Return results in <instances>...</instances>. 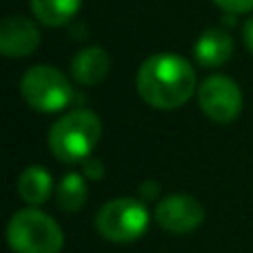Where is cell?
Masks as SVG:
<instances>
[{"label": "cell", "mask_w": 253, "mask_h": 253, "mask_svg": "<svg viewBox=\"0 0 253 253\" xmlns=\"http://www.w3.org/2000/svg\"><path fill=\"white\" fill-rule=\"evenodd\" d=\"M227 13H247L253 9V0H213Z\"/></svg>", "instance_id": "5bb4252c"}, {"label": "cell", "mask_w": 253, "mask_h": 253, "mask_svg": "<svg viewBox=\"0 0 253 253\" xmlns=\"http://www.w3.org/2000/svg\"><path fill=\"white\" fill-rule=\"evenodd\" d=\"M140 193H142V198L151 200V198H156V193H158V184L156 182H144L142 187H140Z\"/></svg>", "instance_id": "e0dca14e"}, {"label": "cell", "mask_w": 253, "mask_h": 253, "mask_svg": "<svg viewBox=\"0 0 253 253\" xmlns=\"http://www.w3.org/2000/svg\"><path fill=\"white\" fill-rule=\"evenodd\" d=\"M156 222L169 233H191L205 222V209L193 196L173 193L158 202Z\"/></svg>", "instance_id": "52a82bcc"}, {"label": "cell", "mask_w": 253, "mask_h": 253, "mask_svg": "<svg viewBox=\"0 0 253 253\" xmlns=\"http://www.w3.org/2000/svg\"><path fill=\"white\" fill-rule=\"evenodd\" d=\"M83 0H31L36 20L47 27H62L78 13Z\"/></svg>", "instance_id": "7c38bea8"}, {"label": "cell", "mask_w": 253, "mask_h": 253, "mask_svg": "<svg viewBox=\"0 0 253 253\" xmlns=\"http://www.w3.org/2000/svg\"><path fill=\"white\" fill-rule=\"evenodd\" d=\"M53 191V180L44 167H27L18 178V193L29 207H40L49 200Z\"/></svg>", "instance_id": "8fae6325"}, {"label": "cell", "mask_w": 253, "mask_h": 253, "mask_svg": "<svg viewBox=\"0 0 253 253\" xmlns=\"http://www.w3.org/2000/svg\"><path fill=\"white\" fill-rule=\"evenodd\" d=\"M193 56L202 67H222L233 56V38L224 29H207L193 44Z\"/></svg>", "instance_id": "30bf717a"}, {"label": "cell", "mask_w": 253, "mask_h": 253, "mask_svg": "<svg viewBox=\"0 0 253 253\" xmlns=\"http://www.w3.org/2000/svg\"><path fill=\"white\" fill-rule=\"evenodd\" d=\"M56 202L67 213L83 209L84 202H87V180H84V175L74 173V171L67 173L56 189Z\"/></svg>", "instance_id": "4fadbf2b"}, {"label": "cell", "mask_w": 253, "mask_h": 253, "mask_svg": "<svg viewBox=\"0 0 253 253\" xmlns=\"http://www.w3.org/2000/svg\"><path fill=\"white\" fill-rule=\"evenodd\" d=\"M242 36H245L247 49L253 53V18H249V20L245 22V27H242Z\"/></svg>", "instance_id": "2e32d148"}, {"label": "cell", "mask_w": 253, "mask_h": 253, "mask_svg": "<svg viewBox=\"0 0 253 253\" xmlns=\"http://www.w3.org/2000/svg\"><path fill=\"white\" fill-rule=\"evenodd\" d=\"M40 31L27 16H7L0 22V51L7 58H25L38 49Z\"/></svg>", "instance_id": "ba28073f"}, {"label": "cell", "mask_w": 253, "mask_h": 253, "mask_svg": "<svg viewBox=\"0 0 253 253\" xmlns=\"http://www.w3.org/2000/svg\"><path fill=\"white\" fill-rule=\"evenodd\" d=\"M111 67L109 53L102 47H84L71 58V76L83 87H96L107 78Z\"/></svg>", "instance_id": "9c48e42d"}, {"label": "cell", "mask_w": 253, "mask_h": 253, "mask_svg": "<svg viewBox=\"0 0 253 253\" xmlns=\"http://www.w3.org/2000/svg\"><path fill=\"white\" fill-rule=\"evenodd\" d=\"M83 175L89 180H102V175H105V165H102V160H98V158H87V160L83 162Z\"/></svg>", "instance_id": "9a60e30c"}, {"label": "cell", "mask_w": 253, "mask_h": 253, "mask_svg": "<svg viewBox=\"0 0 253 253\" xmlns=\"http://www.w3.org/2000/svg\"><path fill=\"white\" fill-rule=\"evenodd\" d=\"M135 89L138 96L153 109H178L196 93V69L182 56L156 53L140 65Z\"/></svg>", "instance_id": "6da1fadb"}, {"label": "cell", "mask_w": 253, "mask_h": 253, "mask_svg": "<svg viewBox=\"0 0 253 253\" xmlns=\"http://www.w3.org/2000/svg\"><path fill=\"white\" fill-rule=\"evenodd\" d=\"M7 242L13 253H58L65 236L51 215L29 207L11 215L7 224Z\"/></svg>", "instance_id": "3957f363"}, {"label": "cell", "mask_w": 253, "mask_h": 253, "mask_svg": "<svg viewBox=\"0 0 253 253\" xmlns=\"http://www.w3.org/2000/svg\"><path fill=\"white\" fill-rule=\"evenodd\" d=\"M102 135V123L93 111L76 109L62 116L49 129V151L60 162H84L91 158L98 140Z\"/></svg>", "instance_id": "7a4b0ae2"}, {"label": "cell", "mask_w": 253, "mask_h": 253, "mask_svg": "<svg viewBox=\"0 0 253 253\" xmlns=\"http://www.w3.org/2000/svg\"><path fill=\"white\" fill-rule=\"evenodd\" d=\"M96 229L111 242H133L149 229V211L135 198H116L100 207Z\"/></svg>", "instance_id": "5b68a950"}, {"label": "cell", "mask_w": 253, "mask_h": 253, "mask_svg": "<svg viewBox=\"0 0 253 253\" xmlns=\"http://www.w3.org/2000/svg\"><path fill=\"white\" fill-rule=\"evenodd\" d=\"M20 93L27 105L40 114L62 111L74 98L69 78L49 65H36L27 69L20 80Z\"/></svg>", "instance_id": "277c9868"}, {"label": "cell", "mask_w": 253, "mask_h": 253, "mask_svg": "<svg viewBox=\"0 0 253 253\" xmlns=\"http://www.w3.org/2000/svg\"><path fill=\"white\" fill-rule=\"evenodd\" d=\"M198 102L211 123L229 125L242 111V91L227 76H209L198 89Z\"/></svg>", "instance_id": "8992f818"}]
</instances>
